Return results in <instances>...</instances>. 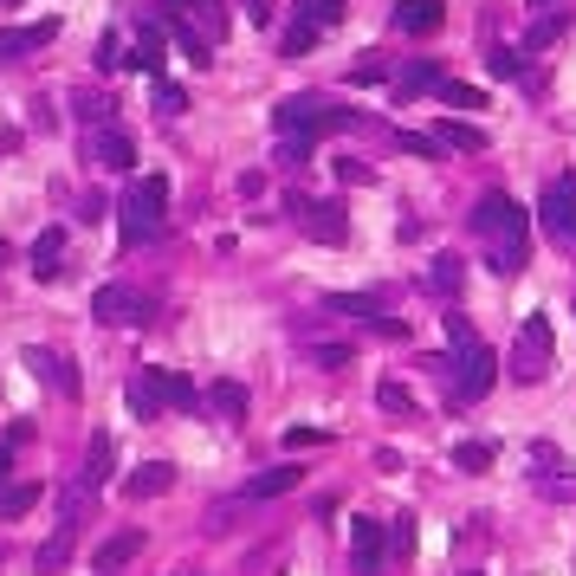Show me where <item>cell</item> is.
Here are the masks:
<instances>
[{"mask_svg": "<svg viewBox=\"0 0 576 576\" xmlns=\"http://www.w3.org/2000/svg\"><path fill=\"white\" fill-rule=\"evenodd\" d=\"M473 240L486 246V266L492 272H505V279H512V272H525V259H531V214L518 208L512 195H499V188H492V195H479V208H473Z\"/></svg>", "mask_w": 576, "mask_h": 576, "instance_id": "6da1fadb", "label": "cell"}, {"mask_svg": "<svg viewBox=\"0 0 576 576\" xmlns=\"http://www.w3.org/2000/svg\"><path fill=\"white\" fill-rule=\"evenodd\" d=\"M117 227H123V246H149L162 227H169V182L162 175H136L117 201Z\"/></svg>", "mask_w": 576, "mask_h": 576, "instance_id": "7a4b0ae2", "label": "cell"}, {"mask_svg": "<svg viewBox=\"0 0 576 576\" xmlns=\"http://www.w3.org/2000/svg\"><path fill=\"white\" fill-rule=\"evenodd\" d=\"M272 123H279V136H324V130H356V111H337V104H324V98H311V91H298V98H285L279 111H272Z\"/></svg>", "mask_w": 576, "mask_h": 576, "instance_id": "3957f363", "label": "cell"}, {"mask_svg": "<svg viewBox=\"0 0 576 576\" xmlns=\"http://www.w3.org/2000/svg\"><path fill=\"white\" fill-rule=\"evenodd\" d=\"M512 382H544L551 376V318L544 311H531L525 324H518V344H512V369H505Z\"/></svg>", "mask_w": 576, "mask_h": 576, "instance_id": "277c9868", "label": "cell"}, {"mask_svg": "<svg viewBox=\"0 0 576 576\" xmlns=\"http://www.w3.org/2000/svg\"><path fill=\"white\" fill-rule=\"evenodd\" d=\"M538 221H544V233H551L557 246L576 240V175H557V182H544V195H538Z\"/></svg>", "mask_w": 576, "mask_h": 576, "instance_id": "5b68a950", "label": "cell"}, {"mask_svg": "<svg viewBox=\"0 0 576 576\" xmlns=\"http://www.w3.org/2000/svg\"><path fill=\"white\" fill-rule=\"evenodd\" d=\"M91 318H98V324H149L156 305H149V292H136V285H98Z\"/></svg>", "mask_w": 576, "mask_h": 576, "instance_id": "8992f818", "label": "cell"}, {"mask_svg": "<svg viewBox=\"0 0 576 576\" xmlns=\"http://www.w3.org/2000/svg\"><path fill=\"white\" fill-rule=\"evenodd\" d=\"M292 221H298L305 240H318V246H344L350 240V221H344L337 201H292Z\"/></svg>", "mask_w": 576, "mask_h": 576, "instance_id": "52a82bcc", "label": "cell"}, {"mask_svg": "<svg viewBox=\"0 0 576 576\" xmlns=\"http://www.w3.org/2000/svg\"><path fill=\"white\" fill-rule=\"evenodd\" d=\"M492 376H499V356H492L486 344H473V350H460L454 356V402H479V395L492 389Z\"/></svg>", "mask_w": 576, "mask_h": 576, "instance_id": "ba28073f", "label": "cell"}, {"mask_svg": "<svg viewBox=\"0 0 576 576\" xmlns=\"http://www.w3.org/2000/svg\"><path fill=\"white\" fill-rule=\"evenodd\" d=\"M85 162L123 175V169H136V143H130L123 130H111V123H98V130H85Z\"/></svg>", "mask_w": 576, "mask_h": 576, "instance_id": "9c48e42d", "label": "cell"}, {"mask_svg": "<svg viewBox=\"0 0 576 576\" xmlns=\"http://www.w3.org/2000/svg\"><path fill=\"white\" fill-rule=\"evenodd\" d=\"M382 557H389V525L356 518V525H350V564H356V576H376Z\"/></svg>", "mask_w": 576, "mask_h": 576, "instance_id": "30bf717a", "label": "cell"}, {"mask_svg": "<svg viewBox=\"0 0 576 576\" xmlns=\"http://www.w3.org/2000/svg\"><path fill=\"white\" fill-rule=\"evenodd\" d=\"M123 402H130V415H136V421H156L162 408H169V402H162V382H156V369H136V376L123 382Z\"/></svg>", "mask_w": 576, "mask_h": 576, "instance_id": "8fae6325", "label": "cell"}, {"mask_svg": "<svg viewBox=\"0 0 576 576\" xmlns=\"http://www.w3.org/2000/svg\"><path fill=\"white\" fill-rule=\"evenodd\" d=\"M26 369H33L39 382H46V389H59V395H78V376H72V363H65L59 350H26Z\"/></svg>", "mask_w": 576, "mask_h": 576, "instance_id": "7c38bea8", "label": "cell"}, {"mask_svg": "<svg viewBox=\"0 0 576 576\" xmlns=\"http://www.w3.org/2000/svg\"><path fill=\"white\" fill-rule=\"evenodd\" d=\"M52 33H59V20H39V26H0V59H20V52H39Z\"/></svg>", "mask_w": 576, "mask_h": 576, "instance_id": "4fadbf2b", "label": "cell"}, {"mask_svg": "<svg viewBox=\"0 0 576 576\" xmlns=\"http://www.w3.org/2000/svg\"><path fill=\"white\" fill-rule=\"evenodd\" d=\"M169 486H175V466H169V460H143L130 479H123V492H130V499H156V492H169Z\"/></svg>", "mask_w": 576, "mask_h": 576, "instance_id": "5bb4252c", "label": "cell"}, {"mask_svg": "<svg viewBox=\"0 0 576 576\" xmlns=\"http://www.w3.org/2000/svg\"><path fill=\"white\" fill-rule=\"evenodd\" d=\"M298 479H305V473H298L292 460H285V466H266V473H253V479H246V492H240V499H279V492H292Z\"/></svg>", "mask_w": 576, "mask_h": 576, "instance_id": "9a60e30c", "label": "cell"}, {"mask_svg": "<svg viewBox=\"0 0 576 576\" xmlns=\"http://www.w3.org/2000/svg\"><path fill=\"white\" fill-rule=\"evenodd\" d=\"M441 20H447V0H402V7H395V26H402V33H434Z\"/></svg>", "mask_w": 576, "mask_h": 576, "instance_id": "2e32d148", "label": "cell"}, {"mask_svg": "<svg viewBox=\"0 0 576 576\" xmlns=\"http://www.w3.org/2000/svg\"><path fill=\"white\" fill-rule=\"evenodd\" d=\"M136 551H143V531H117V538H104V544H98V557H91V564H98V576H111V570L130 564Z\"/></svg>", "mask_w": 576, "mask_h": 576, "instance_id": "e0dca14e", "label": "cell"}, {"mask_svg": "<svg viewBox=\"0 0 576 576\" xmlns=\"http://www.w3.org/2000/svg\"><path fill=\"white\" fill-rule=\"evenodd\" d=\"M441 85H447V78H441V65H434V59H408L402 78H395L402 98H421V91H441Z\"/></svg>", "mask_w": 576, "mask_h": 576, "instance_id": "ac0fdd59", "label": "cell"}, {"mask_svg": "<svg viewBox=\"0 0 576 576\" xmlns=\"http://www.w3.org/2000/svg\"><path fill=\"white\" fill-rule=\"evenodd\" d=\"M72 538H78L72 525H52V538L39 544V557H33L39 576H59V570H65V557H72Z\"/></svg>", "mask_w": 576, "mask_h": 576, "instance_id": "d6986e66", "label": "cell"}, {"mask_svg": "<svg viewBox=\"0 0 576 576\" xmlns=\"http://www.w3.org/2000/svg\"><path fill=\"white\" fill-rule=\"evenodd\" d=\"M130 65H136V72H149V78H162V26H156V20H149L143 33H136Z\"/></svg>", "mask_w": 576, "mask_h": 576, "instance_id": "ffe728a7", "label": "cell"}, {"mask_svg": "<svg viewBox=\"0 0 576 576\" xmlns=\"http://www.w3.org/2000/svg\"><path fill=\"white\" fill-rule=\"evenodd\" d=\"M460 279H466V259H460V253H441V259L428 266V292H434V298H454Z\"/></svg>", "mask_w": 576, "mask_h": 576, "instance_id": "44dd1931", "label": "cell"}, {"mask_svg": "<svg viewBox=\"0 0 576 576\" xmlns=\"http://www.w3.org/2000/svg\"><path fill=\"white\" fill-rule=\"evenodd\" d=\"M208 408H214V415H221V421H246V389H240V382H214V389H208Z\"/></svg>", "mask_w": 576, "mask_h": 576, "instance_id": "7402d4cb", "label": "cell"}, {"mask_svg": "<svg viewBox=\"0 0 576 576\" xmlns=\"http://www.w3.org/2000/svg\"><path fill=\"white\" fill-rule=\"evenodd\" d=\"M59 253H65V233L46 227V233L33 240V272H39V279H52V272H59Z\"/></svg>", "mask_w": 576, "mask_h": 576, "instance_id": "603a6c76", "label": "cell"}, {"mask_svg": "<svg viewBox=\"0 0 576 576\" xmlns=\"http://www.w3.org/2000/svg\"><path fill=\"white\" fill-rule=\"evenodd\" d=\"M434 136H441V149H486V130H473V123H454V117L434 123Z\"/></svg>", "mask_w": 576, "mask_h": 576, "instance_id": "cb8c5ba5", "label": "cell"}, {"mask_svg": "<svg viewBox=\"0 0 576 576\" xmlns=\"http://www.w3.org/2000/svg\"><path fill=\"white\" fill-rule=\"evenodd\" d=\"M169 7H188L201 20V39H221L227 33V13H221V0H169Z\"/></svg>", "mask_w": 576, "mask_h": 576, "instance_id": "d4e9b609", "label": "cell"}, {"mask_svg": "<svg viewBox=\"0 0 576 576\" xmlns=\"http://www.w3.org/2000/svg\"><path fill=\"white\" fill-rule=\"evenodd\" d=\"M564 26H570V13H544V20H531V26H525V46H518V52H544L557 33H564Z\"/></svg>", "mask_w": 576, "mask_h": 576, "instance_id": "484cf974", "label": "cell"}, {"mask_svg": "<svg viewBox=\"0 0 576 576\" xmlns=\"http://www.w3.org/2000/svg\"><path fill=\"white\" fill-rule=\"evenodd\" d=\"M492 460H499V447H492V441H460V447H454V466H460V473H486Z\"/></svg>", "mask_w": 576, "mask_h": 576, "instance_id": "4316f807", "label": "cell"}, {"mask_svg": "<svg viewBox=\"0 0 576 576\" xmlns=\"http://www.w3.org/2000/svg\"><path fill=\"white\" fill-rule=\"evenodd\" d=\"M156 382H162V402H169V408H195V402H201V395H195V382H188V376H175V369H156Z\"/></svg>", "mask_w": 576, "mask_h": 576, "instance_id": "83f0119b", "label": "cell"}, {"mask_svg": "<svg viewBox=\"0 0 576 576\" xmlns=\"http://www.w3.org/2000/svg\"><path fill=\"white\" fill-rule=\"evenodd\" d=\"M298 20L324 33V26H337V20H344V0H298Z\"/></svg>", "mask_w": 576, "mask_h": 576, "instance_id": "f1b7e54d", "label": "cell"}, {"mask_svg": "<svg viewBox=\"0 0 576 576\" xmlns=\"http://www.w3.org/2000/svg\"><path fill=\"white\" fill-rule=\"evenodd\" d=\"M39 505V486H0V518H26Z\"/></svg>", "mask_w": 576, "mask_h": 576, "instance_id": "f546056e", "label": "cell"}, {"mask_svg": "<svg viewBox=\"0 0 576 576\" xmlns=\"http://www.w3.org/2000/svg\"><path fill=\"white\" fill-rule=\"evenodd\" d=\"M104 473H111V434H98V441H91V460H85V486L98 492V486H104Z\"/></svg>", "mask_w": 576, "mask_h": 576, "instance_id": "4dcf8cb0", "label": "cell"}, {"mask_svg": "<svg viewBox=\"0 0 576 576\" xmlns=\"http://www.w3.org/2000/svg\"><path fill=\"white\" fill-rule=\"evenodd\" d=\"M382 78H389V59H382V52H363V59L350 65V85H382Z\"/></svg>", "mask_w": 576, "mask_h": 576, "instance_id": "1f68e13d", "label": "cell"}, {"mask_svg": "<svg viewBox=\"0 0 576 576\" xmlns=\"http://www.w3.org/2000/svg\"><path fill=\"white\" fill-rule=\"evenodd\" d=\"M441 98L454 104V111H479V104H486V91H479V85H460V78H447V85H441Z\"/></svg>", "mask_w": 576, "mask_h": 576, "instance_id": "d6a6232c", "label": "cell"}, {"mask_svg": "<svg viewBox=\"0 0 576 576\" xmlns=\"http://www.w3.org/2000/svg\"><path fill=\"white\" fill-rule=\"evenodd\" d=\"M376 402L389 408V415H415V395H408V382H382V389H376Z\"/></svg>", "mask_w": 576, "mask_h": 576, "instance_id": "836d02e7", "label": "cell"}, {"mask_svg": "<svg viewBox=\"0 0 576 576\" xmlns=\"http://www.w3.org/2000/svg\"><path fill=\"white\" fill-rule=\"evenodd\" d=\"M331 311H344V318H382L376 311V298H350V292H337V298H324Z\"/></svg>", "mask_w": 576, "mask_h": 576, "instance_id": "e575fe53", "label": "cell"}, {"mask_svg": "<svg viewBox=\"0 0 576 576\" xmlns=\"http://www.w3.org/2000/svg\"><path fill=\"white\" fill-rule=\"evenodd\" d=\"M311 46H318V26L292 20V33H285V59H298V52H311Z\"/></svg>", "mask_w": 576, "mask_h": 576, "instance_id": "d590c367", "label": "cell"}, {"mask_svg": "<svg viewBox=\"0 0 576 576\" xmlns=\"http://www.w3.org/2000/svg\"><path fill=\"white\" fill-rule=\"evenodd\" d=\"M156 111H169V117H175V111H188V91H182V85H169V78H156Z\"/></svg>", "mask_w": 576, "mask_h": 576, "instance_id": "8d00e7d4", "label": "cell"}, {"mask_svg": "<svg viewBox=\"0 0 576 576\" xmlns=\"http://www.w3.org/2000/svg\"><path fill=\"white\" fill-rule=\"evenodd\" d=\"M447 337H454V350H473V324H466V311H447Z\"/></svg>", "mask_w": 576, "mask_h": 576, "instance_id": "74e56055", "label": "cell"}, {"mask_svg": "<svg viewBox=\"0 0 576 576\" xmlns=\"http://www.w3.org/2000/svg\"><path fill=\"white\" fill-rule=\"evenodd\" d=\"M311 363H318V369H344L350 350H344V344H311Z\"/></svg>", "mask_w": 576, "mask_h": 576, "instance_id": "f35d334b", "label": "cell"}, {"mask_svg": "<svg viewBox=\"0 0 576 576\" xmlns=\"http://www.w3.org/2000/svg\"><path fill=\"white\" fill-rule=\"evenodd\" d=\"M518 72H525V59H518L512 46H499V52H492V78H518Z\"/></svg>", "mask_w": 576, "mask_h": 576, "instance_id": "ab89813d", "label": "cell"}, {"mask_svg": "<svg viewBox=\"0 0 576 576\" xmlns=\"http://www.w3.org/2000/svg\"><path fill=\"white\" fill-rule=\"evenodd\" d=\"M408 544H415V518H408V512H402V518H395V525H389V551H395V557H402V551H408Z\"/></svg>", "mask_w": 576, "mask_h": 576, "instance_id": "60d3db41", "label": "cell"}, {"mask_svg": "<svg viewBox=\"0 0 576 576\" xmlns=\"http://www.w3.org/2000/svg\"><path fill=\"white\" fill-rule=\"evenodd\" d=\"M402 149H415V156H441V136H415V130H402Z\"/></svg>", "mask_w": 576, "mask_h": 576, "instance_id": "b9f144b4", "label": "cell"}, {"mask_svg": "<svg viewBox=\"0 0 576 576\" xmlns=\"http://www.w3.org/2000/svg\"><path fill=\"white\" fill-rule=\"evenodd\" d=\"M337 182H376V169L369 162H337Z\"/></svg>", "mask_w": 576, "mask_h": 576, "instance_id": "7bdbcfd3", "label": "cell"}, {"mask_svg": "<svg viewBox=\"0 0 576 576\" xmlns=\"http://www.w3.org/2000/svg\"><path fill=\"white\" fill-rule=\"evenodd\" d=\"M246 20H253V26H266V20H272V7H266V0H246Z\"/></svg>", "mask_w": 576, "mask_h": 576, "instance_id": "ee69618b", "label": "cell"}, {"mask_svg": "<svg viewBox=\"0 0 576 576\" xmlns=\"http://www.w3.org/2000/svg\"><path fill=\"white\" fill-rule=\"evenodd\" d=\"M7 460H13V447H7V441H0V486H7Z\"/></svg>", "mask_w": 576, "mask_h": 576, "instance_id": "f6af8a7d", "label": "cell"}, {"mask_svg": "<svg viewBox=\"0 0 576 576\" xmlns=\"http://www.w3.org/2000/svg\"><path fill=\"white\" fill-rule=\"evenodd\" d=\"M531 7H551V0H531Z\"/></svg>", "mask_w": 576, "mask_h": 576, "instance_id": "bcb514c9", "label": "cell"}, {"mask_svg": "<svg viewBox=\"0 0 576 576\" xmlns=\"http://www.w3.org/2000/svg\"><path fill=\"white\" fill-rule=\"evenodd\" d=\"M0 7H13V0H0Z\"/></svg>", "mask_w": 576, "mask_h": 576, "instance_id": "7dc6e473", "label": "cell"}]
</instances>
